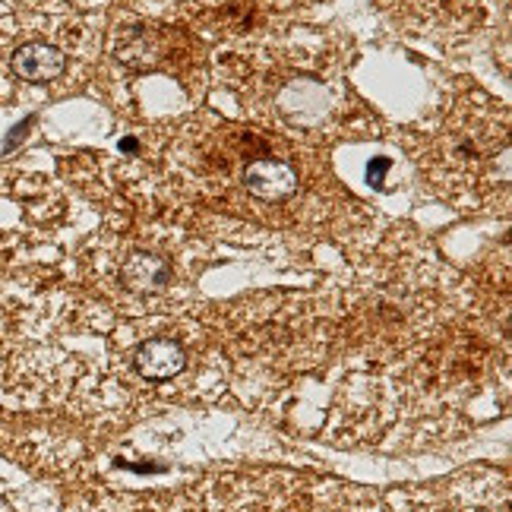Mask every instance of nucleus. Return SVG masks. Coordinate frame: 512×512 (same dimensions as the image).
<instances>
[{
  "instance_id": "7ed1b4c3",
  "label": "nucleus",
  "mask_w": 512,
  "mask_h": 512,
  "mask_svg": "<svg viewBox=\"0 0 512 512\" xmlns=\"http://www.w3.org/2000/svg\"><path fill=\"white\" fill-rule=\"evenodd\" d=\"M10 70L23 83H54L67 73V51L48 38H32V42L16 45L10 54Z\"/></svg>"
},
{
  "instance_id": "f257e3e1",
  "label": "nucleus",
  "mask_w": 512,
  "mask_h": 512,
  "mask_svg": "<svg viewBox=\"0 0 512 512\" xmlns=\"http://www.w3.org/2000/svg\"><path fill=\"white\" fill-rule=\"evenodd\" d=\"M497 152H506V117L494 102L484 108L465 105L456 117H449L433 155H437V177L446 181H478L484 168L494 165Z\"/></svg>"
},
{
  "instance_id": "39448f33",
  "label": "nucleus",
  "mask_w": 512,
  "mask_h": 512,
  "mask_svg": "<svg viewBox=\"0 0 512 512\" xmlns=\"http://www.w3.org/2000/svg\"><path fill=\"white\" fill-rule=\"evenodd\" d=\"M184 367H187V354L174 339H152L136 351V370L152 383L174 380Z\"/></svg>"
},
{
  "instance_id": "f03ea898",
  "label": "nucleus",
  "mask_w": 512,
  "mask_h": 512,
  "mask_svg": "<svg viewBox=\"0 0 512 512\" xmlns=\"http://www.w3.org/2000/svg\"><path fill=\"white\" fill-rule=\"evenodd\" d=\"M351 490L332 481L269 478L263 484H241L228 512H367L351 506Z\"/></svg>"
},
{
  "instance_id": "423d86ee",
  "label": "nucleus",
  "mask_w": 512,
  "mask_h": 512,
  "mask_svg": "<svg viewBox=\"0 0 512 512\" xmlns=\"http://www.w3.org/2000/svg\"><path fill=\"white\" fill-rule=\"evenodd\" d=\"M121 279L130 291H140V294H152V291H162L171 282V269L162 256H152V253H133L127 256V263L121 269Z\"/></svg>"
},
{
  "instance_id": "0eeeda50",
  "label": "nucleus",
  "mask_w": 512,
  "mask_h": 512,
  "mask_svg": "<svg viewBox=\"0 0 512 512\" xmlns=\"http://www.w3.org/2000/svg\"><path fill=\"white\" fill-rule=\"evenodd\" d=\"M386 171H389V159H377V162H373V165L367 168V181H373V184H380Z\"/></svg>"
},
{
  "instance_id": "20e7f679",
  "label": "nucleus",
  "mask_w": 512,
  "mask_h": 512,
  "mask_svg": "<svg viewBox=\"0 0 512 512\" xmlns=\"http://www.w3.org/2000/svg\"><path fill=\"white\" fill-rule=\"evenodd\" d=\"M244 187L260 200H285L298 190V174L282 159H253L244 168Z\"/></svg>"
}]
</instances>
